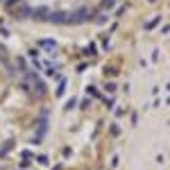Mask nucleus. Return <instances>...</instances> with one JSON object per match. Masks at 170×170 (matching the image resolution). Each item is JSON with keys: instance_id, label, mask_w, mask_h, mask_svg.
Here are the masks:
<instances>
[{"instance_id": "nucleus-1", "label": "nucleus", "mask_w": 170, "mask_h": 170, "mask_svg": "<svg viewBox=\"0 0 170 170\" xmlns=\"http://www.w3.org/2000/svg\"><path fill=\"white\" fill-rule=\"evenodd\" d=\"M39 86L18 64L0 52V154L7 152L21 134H34L23 127V113L39 102Z\"/></svg>"}, {"instance_id": "nucleus-2", "label": "nucleus", "mask_w": 170, "mask_h": 170, "mask_svg": "<svg viewBox=\"0 0 170 170\" xmlns=\"http://www.w3.org/2000/svg\"><path fill=\"white\" fill-rule=\"evenodd\" d=\"M14 11L46 21H79L107 0H5Z\"/></svg>"}]
</instances>
